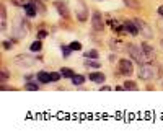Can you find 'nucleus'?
<instances>
[{
	"label": "nucleus",
	"mask_w": 163,
	"mask_h": 140,
	"mask_svg": "<svg viewBox=\"0 0 163 140\" xmlns=\"http://www.w3.org/2000/svg\"><path fill=\"white\" fill-rule=\"evenodd\" d=\"M127 52L129 55L132 57L134 62H137L139 65H143V64H147V57H145V54H143V51H142V46L139 47V46L136 44H127Z\"/></svg>",
	"instance_id": "obj_1"
},
{
	"label": "nucleus",
	"mask_w": 163,
	"mask_h": 140,
	"mask_svg": "<svg viewBox=\"0 0 163 140\" xmlns=\"http://www.w3.org/2000/svg\"><path fill=\"white\" fill-rule=\"evenodd\" d=\"M139 77L142 80H152V78L158 77V68L153 67L152 64H143L140 65V70H139Z\"/></svg>",
	"instance_id": "obj_2"
},
{
	"label": "nucleus",
	"mask_w": 163,
	"mask_h": 140,
	"mask_svg": "<svg viewBox=\"0 0 163 140\" xmlns=\"http://www.w3.org/2000/svg\"><path fill=\"white\" fill-rule=\"evenodd\" d=\"M26 33H28L26 23L23 21V20H16V23L13 25V38H15L16 41L18 39H25Z\"/></svg>",
	"instance_id": "obj_3"
},
{
	"label": "nucleus",
	"mask_w": 163,
	"mask_h": 140,
	"mask_svg": "<svg viewBox=\"0 0 163 140\" xmlns=\"http://www.w3.org/2000/svg\"><path fill=\"white\" fill-rule=\"evenodd\" d=\"M134 23H136L137 25V28H139V33H140V34L143 36V38H153V31H152V28H150V25H148V23H145L143 20H140V18H136V20H134Z\"/></svg>",
	"instance_id": "obj_4"
},
{
	"label": "nucleus",
	"mask_w": 163,
	"mask_h": 140,
	"mask_svg": "<svg viewBox=\"0 0 163 140\" xmlns=\"http://www.w3.org/2000/svg\"><path fill=\"white\" fill-rule=\"evenodd\" d=\"M13 62L16 65H20V67H31V65L36 64V60L31 57V55H26V54H20L16 55L15 59H13Z\"/></svg>",
	"instance_id": "obj_5"
},
{
	"label": "nucleus",
	"mask_w": 163,
	"mask_h": 140,
	"mask_svg": "<svg viewBox=\"0 0 163 140\" xmlns=\"http://www.w3.org/2000/svg\"><path fill=\"white\" fill-rule=\"evenodd\" d=\"M75 15H77V20L78 21H85L88 18V8L82 0H78L75 5Z\"/></svg>",
	"instance_id": "obj_6"
},
{
	"label": "nucleus",
	"mask_w": 163,
	"mask_h": 140,
	"mask_svg": "<svg viewBox=\"0 0 163 140\" xmlns=\"http://www.w3.org/2000/svg\"><path fill=\"white\" fill-rule=\"evenodd\" d=\"M119 72H121L124 77L132 75L134 67H132V62H131V60H126V59H121V60H119Z\"/></svg>",
	"instance_id": "obj_7"
},
{
	"label": "nucleus",
	"mask_w": 163,
	"mask_h": 140,
	"mask_svg": "<svg viewBox=\"0 0 163 140\" xmlns=\"http://www.w3.org/2000/svg\"><path fill=\"white\" fill-rule=\"evenodd\" d=\"M92 26L95 31H103L104 30V23H103V18H101V13L100 12H93L92 15Z\"/></svg>",
	"instance_id": "obj_8"
},
{
	"label": "nucleus",
	"mask_w": 163,
	"mask_h": 140,
	"mask_svg": "<svg viewBox=\"0 0 163 140\" xmlns=\"http://www.w3.org/2000/svg\"><path fill=\"white\" fill-rule=\"evenodd\" d=\"M54 7H56V10H57V13L62 16V18H69L70 15H69V7L65 5V2H62V0H56L54 2Z\"/></svg>",
	"instance_id": "obj_9"
},
{
	"label": "nucleus",
	"mask_w": 163,
	"mask_h": 140,
	"mask_svg": "<svg viewBox=\"0 0 163 140\" xmlns=\"http://www.w3.org/2000/svg\"><path fill=\"white\" fill-rule=\"evenodd\" d=\"M23 8H25L26 15L30 16V18H34V16L38 15V7H36V3L33 2V0H30V2H28V3H26V5L23 7Z\"/></svg>",
	"instance_id": "obj_10"
},
{
	"label": "nucleus",
	"mask_w": 163,
	"mask_h": 140,
	"mask_svg": "<svg viewBox=\"0 0 163 140\" xmlns=\"http://www.w3.org/2000/svg\"><path fill=\"white\" fill-rule=\"evenodd\" d=\"M142 49H143V54H145V57H147L148 60H153V59H155V49H153L148 43H143V44H142Z\"/></svg>",
	"instance_id": "obj_11"
},
{
	"label": "nucleus",
	"mask_w": 163,
	"mask_h": 140,
	"mask_svg": "<svg viewBox=\"0 0 163 140\" xmlns=\"http://www.w3.org/2000/svg\"><path fill=\"white\" fill-rule=\"evenodd\" d=\"M124 30L127 33H131L132 36H137V33H139V28L134 21H124Z\"/></svg>",
	"instance_id": "obj_12"
},
{
	"label": "nucleus",
	"mask_w": 163,
	"mask_h": 140,
	"mask_svg": "<svg viewBox=\"0 0 163 140\" xmlns=\"http://www.w3.org/2000/svg\"><path fill=\"white\" fill-rule=\"evenodd\" d=\"M88 78L93 83H103L104 80H106V75L101 73V72H93V73H90V75H88Z\"/></svg>",
	"instance_id": "obj_13"
},
{
	"label": "nucleus",
	"mask_w": 163,
	"mask_h": 140,
	"mask_svg": "<svg viewBox=\"0 0 163 140\" xmlns=\"http://www.w3.org/2000/svg\"><path fill=\"white\" fill-rule=\"evenodd\" d=\"M36 77H38V80H39V83H44V85H47V83L51 82V73L44 72V70H41Z\"/></svg>",
	"instance_id": "obj_14"
},
{
	"label": "nucleus",
	"mask_w": 163,
	"mask_h": 140,
	"mask_svg": "<svg viewBox=\"0 0 163 140\" xmlns=\"http://www.w3.org/2000/svg\"><path fill=\"white\" fill-rule=\"evenodd\" d=\"M70 80H72V83H74V85L80 86L82 83H85V77H83V75H78V73H75V75L72 77Z\"/></svg>",
	"instance_id": "obj_15"
},
{
	"label": "nucleus",
	"mask_w": 163,
	"mask_h": 140,
	"mask_svg": "<svg viewBox=\"0 0 163 140\" xmlns=\"http://www.w3.org/2000/svg\"><path fill=\"white\" fill-rule=\"evenodd\" d=\"M60 73H62V77H64V78H72V77L75 75L74 70H72V68H67V67H62V68H60Z\"/></svg>",
	"instance_id": "obj_16"
},
{
	"label": "nucleus",
	"mask_w": 163,
	"mask_h": 140,
	"mask_svg": "<svg viewBox=\"0 0 163 140\" xmlns=\"http://www.w3.org/2000/svg\"><path fill=\"white\" fill-rule=\"evenodd\" d=\"M41 49H42L41 39H39V41H34V43H31V46H30V51H31V52H39Z\"/></svg>",
	"instance_id": "obj_17"
},
{
	"label": "nucleus",
	"mask_w": 163,
	"mask_h": 140,
	"mask_svg": "<svg viewBox=\"0 0 163 140\" xmlns=\"http://www.w3.org/2000/svg\"><path fill=\"white\" fill-rule=\"evenodd\" d=\"M124 90H137V83L131 82V80H126L124 82Z\"/></svg>",
	"instance_id": "obj_18"
},
{
	"label": "nucleus",
	"mask_w": 163,
	"mask_h": 140,
	"mask_svg": "<svg viewBox=\"0 0 163 140\" xmlns=\"http://www.w3.org/2000/svg\"><path fill=\"white\" fill-rule=\"evenodd\" d=\"M85 65H87V67H92V68H100L101 67V64H100L98 60H87Z\"/></svg>",
	"instance_id": "obj_19"
},
{
	"label": "nucleus",
	"mask_w": 163,
	"mask_h": 140,
	"mask_svg": "<svg viewBox=\"0 0 163 140\" xmlns=\"http://www.w3.org/2000/svg\"><path fill=\"white\" fill-rule=\"evenodd\" d=\"M85 57L87 59H98V51H95V49L87 51V52H85Z\"/></svg>",
	"instance_id": "obj_20"
},
{
	"label": "nucleus",
	"mask_w": 163,
	"mask_h": 140,
	"mask_svg": "<svg viewBox=\"0 0 163 140\" xmlns=\"http://www.w3.org/2000/svg\"><path fill=\"white\" fill-rule=\"evenodd\" d=\"M25 88H26V90H30V91H36V90H39V86H38V83H33V82H26Z\"/></svg>",
	"instance_id": "obj_21"
},
{
	"label": "nucleus",
	"mask_w": 163,
	"mask_h": 140,
	"mask_svg": "<svg viewBox=\"0 0 163 140\" xmlns=\"http://www.w3.org/2000/svg\"><path fill=\"white\" fill-rule=\"evenodd\" d=\"M122 2L126 3L127 7H131V8H139V5H140L137 0H122Z\"/></svg>",
	"instance_id": "obj_22"
},
{
	"label": "nucleus",
	"mask_w": 163,
	"mask_h": 140,
	"mask_svg": "<svg viewBox=\"0 0 163 140\" xmlns=\"http://www.w3.org/2000/svg\"><path fill=\"white\" fill-rule=\"evenodd\" d=\"M62 78V73H59V72H52L51 73V82H59Z\"/></svg>",
	"instance_id": "obj_23"
},
{
	"label": "nucleus",
	"mask_w": 163,
	"mask_h": 140,
	"mask_svg": "<svg viewBox=\"0 0 163 140\" xmlns=\"http://www.w3.org/2000/svg\"><path fill=\"white\" fill-rule=\"evenodd\" d=\"M70 52H72L70 46H62V55H64V57H69Z\"/></svg>",
	"instance_id": "obj_24"
},
{
	"label": "nucleus",
	"mask_w": 163,
	"mask_h": 140,
	"mask_svg": "<svg viewBox=\"0 0 163 140\" xmlns=\"http://www.w3.org/2000/svg\"><path fill=\"white\" fill-rule=\"evenodd\" d=\"M70 49L72 51H82V44L80 43H77V41H74V43H70Z\"/></svg>",
	"instance_id": "obj_25"
},
{
	"label": "nucleus",
	"mask_w": 163,
	"mask_h": 140,
	"mask_svg": "<svg viewBox=\"0 0 163 140\" xmlns=\"http://www.w3.org/2000/svg\"><path fill=\"white\" fill-rule=\"evenodd\" d=\"M33 2L36 3V7H38V12H41V13H46V7L42 5V3H39L38 0H33Z\"/></svg>",
	"instance_id": "obj_26"
},
{
	"label": "nucleus",
	"mask_w": 163,
	"mask_h": 140,
	"mask_svg": "<svg viewBox=\"0 0 163 140\" xmlns=\"http://www.w3.org/2000/svg\"><path fill=\"white\" fill-rule=\"evenodd\" d=\"M44 38H47V31H44V30L38 31V39H44Z\"/></svg>",
	"instance_id": "obj_27"
},
{
	"label": "nucleus",
	"mask_w": 163,
	"mask_h": 140,
	"mask_svg": "<svg viewBox=\"0 0 163 140\" xmlns=\"http://www.w3.org/2000/svg\"><path fill=\"white\" fill-rule=\"evenodd\" d=\"M12 2H13V5H20V7H25L26 5V0H12Z\"/></svg>",
	"instance_id": "obj_28"
},
{
	"label": "nucleus",
	"mask_w": 163,
	"mask_h": 140,
	"mask_svg": "<svg viewBox=\"0 0 163 140\" xmlns=\"http://www.w3.org/2000/svg\"><path fill=\"white\" fill-rule=\"evenodd\" d=\"M106 25H109V26H111V28H116V21H114V20H113V18H108Z\"/></svg>",
	"instance_id": "obj_29"
},
{
	"label": "nucleus",
	"mask_w": 163,
	"mask_h": 140,
	"mask_svg": "<svg viewBox=\"0 0 163 140\" xmlns=\"http://www.w3.org/2000/svg\"><path fill=\"white\" fill-rule=\"evenodd\" d=\"M3 47H5V49H10V47H12V43H8V41H5V43H3Z\"/></svg>",
	"instance_id": "obj_30"
},
{
	"label": "nucleus",
	"mask_w": 163,
	"mask_h": 140,
	"mask_svg": "<svg viewBox=\"0 0 163 140\" xmlns=\"http://www.w3.org/2000/svg\"><path fill=\"white\" fill-rule=\"evenodd\" d=\"M5 78H8V72H2V82L5 80Z\"/></svg>",
	"instance_id": "obj_31"
},
{
	"label": "nucleus",
	"mask_w": 163,
	"mask_h": 140,
	"mask_svg": "<svg viewBox=\"0 0 163 140\" xmlns=\"http://www.w3.org/2000/svg\"><path fill=\"white\" fill-rule=\"evenodd\" d=\"M158 15H160V16H163V5H160V7H158Z\"/></svg>",
	"instance_id": "obj_32"
},
{
	"label": "nucleus",
	"mask_w": 163,
	"mask_h": 140,
	"mask_svg": "<svg viewBox=\"0 0 163 140\" xmlns=\"http://www.w3.org/2000/svg\"><path fill=\"white\" fill-rule=\"evenodd\" d=\"M25 80L26 82H31L33 80V75H31V73H30V75H25Z\"/></svg>",
	"instance_id": "obj_33"
},
{
	"label": "nucleus",
	"mask_w": 163,
	"mask_h": 140,
	"mask_svg": "<svg viewBox=\"0 0 163 140\" xmlns=\"http://www.w3.org/2000/svg\"><path fill=\"white\" fill-rule=\"evenodd\" d=\"M111 90V86H101V91H109Z\"/></svg>",
	"instance_id": "obj_34"
},
{
	"label": "nucleus",
	"mask_w": 163,
	"mask_h": 140,
	"mask_svg": "<svg viewBox=\"0 0 163 140\" xmlns=\"http://www.w3.org/2000/svg\"><path fill=\"white\" fill-rule=\"evenodd\" d=\"M160 44H161V47H163V39H161V41H160Z\"/></svg>",
	"instance_id": "obj_35"
}]
</instances>
